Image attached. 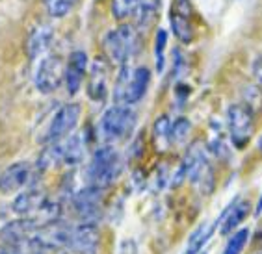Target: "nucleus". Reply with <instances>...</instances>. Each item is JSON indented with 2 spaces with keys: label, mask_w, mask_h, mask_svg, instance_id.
<instances>
[{
  "label": "nucleus",
  "mask_w": 262,
  "mask_h": 254,
  "mask_svg": "<svg viewBox=\"0 0 262 254\" xmlns=\"http://www.w3.org/2000/svg\"><path fill=\"white\" fill-rule=\"evenodd\" d=\"M106 58L116 65H126L140 50V34L134 26L121 25L110 30L102 39Z\"/></svg>",
  "instance_id": "nucleus-1"
},
{
  "label": "nucleus",
  "mask_w": 262,
  "mask_h": 254,
  "mask_svg": "<svg viewBox=\"0 0 262 254\" xmlns=\"http://www.w3.org/2000/svg\"><path fill=\"white\" fill-rule=\"evenodd\" d=\"M119 173H121V159H119L116 149H112L108 145L101 147L93 152L90 164L86 167L88 186L104 190V188L116 182Z\"/></svg>",
  "instance_id": "nucleus-2"
},
{
  "label": "nucleus",
  "mask_w": 262,
  "mask_h": 254,
  "mask_svg": "<svg viewBox=\"0 0 262 254\" xmlns=\"http://www.w3.org/2000/svg\"><path fill=\"white\" fill-rule=\"evenodd\" d=\"M151 84V71L147 67H138V69H128V63L121 65L119 76L116 82V91L114 99L117 104H138Z\"/></svg>",
  "instance_id": "nucleus-3"
},
{
  "label": "nucleus",
  "mask_w": 262,
  "mask_h": 254,
  "mask_svg": "<svg viewBox=\"0 0 262 254\" xmlns=\"http://www.w3.org/2000/svg\"><path fill=\"white\" fill-rule=\"evenodd\" d=\"M134 126H136V113L130 106L114 104L101 117L99 130H101L102 140L114 143V141H121L126 135H130Z\"/></svg>",
  "instance_id": "nucleus-4"
},
{
  "label": "nucleus",
  "mask_w": 262,
  "mask_h": 254,
  "mask_svg": "<svg viewBox=\"0 0 262 254\" xmlns=\"http://www.w3.org/2000/svg\"><path fill=\"white\" fill-rule=\"evenodd\" d=\"M80 113L82 108L76 102H69V104L61 106L51 119V125L47 128L45 135L41 137V143H56V141L67 137L78 125Z\"/></svg>",
  "instance_id": "nucleus-5"
},
{
  "label": "nucleus",
  "mask_w": 262,
  "mask_h": 254,
  "mask_svg": "<svg viewBox=\"0 0 262 254\" xmlns=\"http://www.w3.org/2000/svg\"><path fill=\"white\" fill-rule=\"evenodd\" d=\"M227 123L232 143L236 145L238 149H242L255 132V113L244 102L231 104L227 110Z\"/></svg>",
  "instance_id": "nucleus-6"
},
{
  "label": "nucleus",
  "mask_w": 262,
  "mask_h": 254,
  "mask_svg": "<svg viewBox=\"0 0 262 254\" xmlns=\"http://www.w3.org/2000/svg\"><path fill=\"white\" fill-rule=\"evenodd\" d=\"M66 76V65L58 56H47L35 71V87L39 93H54Z\"/></svg>",
  "instance_id": "nucleus-7"
},
{
  "label": "nucleus",
  "mask_w": 262,
  "mask_h": 254,
  "mask_svg": "<svg viewBox=\"0 0 262 254\" xmlns=\"http://www.w3.org/2000/svg\"><path fill=\"white\" fill-rule=\"evenodd\" d=\"M67 250L73 254H97L99 250V230L93 223H80L69 226Z\"/></svg>",
  "instance_id": "nucleus-8"
},
{
  "label": "nucleus",
  "mask_w": 262,
  "mask_h": 254,
  "mask_svg": "<svg viewBox=\"0 0 262 254\" xmlns=\"http://www.w3.org/2000/svg\"><path fill=\"white\" fill-rule=\"evenodd\" d=\"M102 190L88 186L86 190L78 191L73 197V208H75L76 215L82 223H97V219L101 217L102 210Z\"/></svg>",
  "instance_id": "nucleus-9"
},
{
  "label": "nucleus",
  "mask_w": 262,
  "mask_h": 254,
  "mask_svg": "<svg viewBox=\"0 0 262 254\" xmlns=\"http://www.w3.org/2000/svg\"><path fill=\"white\" fill-rule=\"evenodd\" d=\"M88 73V56L86 52L82 50H75L71 52L69 61L66 65V87L69 95H76L82 87V82H84V76Z\"/></svg>",
  "instance_id": "nucleus-10"
},
{
  "label": "nucleus",
  "mask_w": 262,
  "mask_h": 254,
  "mask_svg": "<svg viewBox=\"0 0 262 254\" xmlns=\"http://www.w3.org/2000/svg\"><path fill=\"white\" fill-rule=\"evenodd\" d=\"M249 208H251V204H249L247 200H242L240 197H236L227 208L223 210V214L220 215V219L216 221V226H220V232H222L223 236L232 234V232L240 226V223L247 217Z\"/></svg>",
  "instance_id": "nucleus-11"
},
{
  "label": "nucleus",
  "mask_w": 262,
  "mask_h": 254,
  "mask_svg": "<svg viewBox=\"0 0 262 254\" xmlns=\"http://www.w3.org/2000/svg\"><path fill=\"white\" fill-rule=\"evenodd\" d=\"M30 173L32 169L26 161H17V164L10 165L0 175V193L8 195L23 190L30 180Z\"/></svg>",
  "instance_id": "nucleus-12"
},
{
  "label": "nucleus",
  "mask_w": 262,
  "mask_h": 254,
  "mask_svg": "<svg viewBox=\"0 0 262 254\" xmlns=\"http://www.w3.org/2000/svg\"><path fill=\"white\" fill-rule=\"evenodd\" d=\"M37 232H39V228L34 224V221L30 217H23V219L6 223L0 230V239L4 245H15L34 238Z\"/></svg>",
  "instance_id": "nucleus-13"
},
{
  "label": "nucleus",
  "mask_w": 262,
  "mask_h": 254,
  "mask_svg": "<svg viewBox=\"0 0 262 254\" xmlns=\"http://www.w3.org/2000/svg\"><path fill=\"white\" fill-rule=\"evenodd\" d=\"M108 65L102 60L97 58L91 65L90 71V82H88V95L93 100H102L106 97L108 89Z\"/></svg>",
  "instance_id": "nucleus-14"
},
{
  "label": "nucleus",
  "mask_w": 262,
  "mask_h": 254,
  "mask_svg": "<svg viewBox=\"0 0 262 254\" xmlns=\"http://www.w3.org/2000/svg\"><path fill=\"white\" fill-rule=\"evenodd\" d=\"M47 202L45 193L41 190H28L25 193H20L13 202V212L23 217H30L34 215L41 206Z\"/></svg>",
  "instance_id": "nucleus-15"
},
{
  "label": "nucleus",
  "mask_w": 262,
  "mask_h": 254,
  "mask_svg": "<svg viewBox=\"0 0 262 254\" xmlns=\"http://www.w3.org/2000/svg\"><path fill=\"white\" fill-rule=\"evenodd\" d=\"M52 41V28L49 25H39L37 28L30 32L28 35V41H26V52H28V58L35 60L37 56H41L49 49Z\"/></svg>",
  "instance_id": "nucleus-16"
},
{
  "label": "nucleus",
  "mask_w": 262,
  "mask_h": 254,
  "mask_svg": "<svg viewBox=\"0 0 262 254\" xmlns=\"http://www.w3.org/2000/svg\"><path fill=\"white\" fill-rule=\"evenodd\" d=\"M169 22H171V30L175 34V37L181 43H192L195 30H193L192 25V15H186V13H179V11L171 10V15H169Z\"/></svg>",
  "instance_id": "nucleus-17"
},
{
  "label": "nucleus",
  "mask_w": 262,
  "mask_h": 254,
  "mask_svg": "<svg viewBox=\"0 0 262 254\" xmlns=\"http://www.w3.org/2000/svg\"><path fill=\"white\" fill-rule=\"evenodd\" d=\"M84 152H86L84 137L80 134H73L63 143V159L61 161H66V165H78L82 164Z\"/></svg>",
  "instance_id": "nucleus-18"
},
{
  "label": "nucleus",
  "mask_w": 262,
  "mask_h": 254,
  "mask_svg": "<svg viewBox=\"0 0 262 254\" xmlns=\"http://www.w3.org/2000/svg\"><path fill=\"white\" fill-rule=\"evenodd\" d=\"M216 228H217L216 223L201 224V226L190 236V239H188V247H186V252L184 254H199L201 252L203 247L208 243V239L212 238V234H214V230Z\"/></svg>",
  "instance_id": "nucleus-19"
},
{
  "label": "nucleus",
  "mask_w": 262,
  "mask_h": 254,
  "mask_svg": "<svg viewBox=\"0 0 262 254\" xmlns=\"http://www.w3.org/2000/svg\"><path fill=\"white\" fill-rule=\"evenodd\" d=\"M60 159H63V145H60L58 141L49 143V147L43 149L39 159H37V167L39 169H49V167L58 164Z\"/></svg>",
  "instance_id": "nucleus-20"
},
{
  "label": "nucleus",
  "mask_w": 262,
  "mask_h": 254,
  "mask_svg": "<svg viewBox=\"0 0 262 254\" xmlns=\"http://www.w3.org/2000/svg\"><path fill=\"white\" fill-rule=\"evenodd\" d=\"M47 13L52 19H63L69 15L71 11L75 10V6L78 4V0H43Z\"/></svg>",
  "instance_id": "nucleus-21"
},
{
  "label": "nucleus",
  "mask_w": 262,
  "mask_h": 254,
  "mask_svg": "<svg viewBox=\"0 0 262 254\" xmlns=\"http://www.w3.org/2000/svg\"><path fill=\"white\" fill-rule=\"evenodd\" d=\"M138 0H112V15L117 20H125L136 15Z\"/></svg>",
  "instance_id": "nucleus-22"
},
{
  "label": "nucleus",
  "mask_w": 262,
  "mask_h": 254,
  "mask_svg": "<svg viewBox=\"0 0 262 254\" xmlns=\"http://www.w3.org/2000/svg\"><path fill=\"white\" fill-rule=\"evenodd\" d=\"M249 236L251 234H249L247 228H240V230H236V232H232V236L229 238L227 245H225V249H223L222 254H242Z\"/></svg>",
  "instance_id": "nucleus-23"
},
{
  "label": "nucleus",
  "mask_w": 262,
  "mask_h": 254,
  "mask_svg": "<svg viewBox=\"0 0 262 254\" xmlns=\"http://www.w3.org/2000/svg\"><path fill=\"white\" fill-rule=\"evenodd\" d=\"M242 97H244V104H246L253 113H257V111L262 110V89L257 84L244 87Z\"/></svg>",
  "instance_id": "nucleus-24"
},
{
  "label": "nucleus",
  "mask_w": 262,
  "mask_h": 254,
  "mask_svg": "<svg viewBox=\"0 0 262 254\" xmlns=\"http://www.w3.org/2000/svg\"><path fill=\"white\" fill-rule=\"evenodd\" d=\"M166 47H167V32L158 28L155 37V58H157V71L162 73L166 65Z\"/></svg>",
  "instance_id": "nucleus-25"
},
{
  "label": "nucleus",
  "mask_w": 262,
  "mask_h": 254,
  "mask_svg": "<svg viewBox=\"0 0 262 254\" xmlns=\"http://www.w3.org/2000/svg\"><path fill=\"white\" fill-rule=\"evenodd\" d=\"M190 128H192V123H190L186 117H179L175 123H171V128H169V141H173V143H182V141L188 137V134H190Z\"/></svg>",
  "instance_id": "nucleus-26"
},
{
  "label": "nucleus",
  "mask_w": 262,
  "mask_h": 254,
  "mask_svg": "<svg viewBox=\"0 0 262 254\" xmlns=\"http://www.w3.org/2000/svg\"><path fill=\"white\" fill-rule=\"evenodd\" d=\"M34 254H67L66 247L34 236Z\"/></svg>",
  "instance_id": "nucleus-27"
},
{
  "label": "nucleus",
  "mask_w": 262,
  "mask_h": 254,
  "mask_svg": "<svg viewBox=\"0 0 262 254\" xmlns=\"http://www.w3.org/2000/svg\"><path fill=\"white\" fill-rule=\"evenodd\" d=\"M169 128H171V123L167 119L166 115H162L155 121V126H152V134H155V140L160 143L162 140L169 143Z\"/></svg>",
  "instance_id": "nucleus-28"
},
{
  "label": "nucleus",
  "mask_w": 262,
  "mask_h": 254,
  "mask_svg": "<svg viewBox=\"0 0 262 254\" xmlns=\"http://www.w3.org/2000/svg\"><path fill=\"white\" fill-rule=\"evenodd\" d=\"M251 73H253V78H255V84L262 89V56H257V58L253 60Z\"/></svg>",
  "instance_id": "nucleus-29"
},
{
  "label": "nucleus",
  "mask_w": 262,
  "mask_h": 254,
  "mask_svg": "<svg viewBox=\"0 0 262 254\" xmlns=\"http://www.w3.org/2000/svg\"><path fill=\"white\" fill-rule=\"evenodd\" d=\"M160 0H138V6H145V8H155L157 10Z\"/></svg>",
  "instance_id": "nucleus-30"
},
{
  "label": "nucleus",
  "mask_w": 262,
  "mask_h": 254,
  "mask_svg": "<svg viewBox=\"0 0 262 254\" xmlns=\"http://www.w3.org/2000/svg\"><path fill=\"white\" fill-rule=\"evenodd\" d=\"M255 243H257V245H262V226L257 230V232H255Z\"/></svg>",
  "instance_id": "nucleus-31"
},
{
  "label": "nucleus",
  "mask_w": 262,
  "mask_h": 254,
  "mask_svg": "<svg viewBox=\"0 0 262 254\" xmlns=\"http://www.w3.org/2000/svg\"><path fill=\"white\" fill-rule=\"evenodd\" d=\"M262 214V195H260V199H258V202H257V206H255V215H260Z\"/></svg>",
  "instance_id": "nucleus-32"
},
{
  "label": "nucleus",
  "mask_w": 262,
  "mask_h": 254,
  "mask_svg": "<svg viewBox=\"0 0 262 254\" xmlns=\"http://www.w3.org/2000/svg\"><path fill=\"white\" fill-rule=\"evenodd\" d=\"M0 254H10V249H8V247H6L4 243L0 245Z\"/></svg>",
  "instance_id": "nucleus-33"
},
{
  "label": "nucleus",
  "mask_w": 262,
  "mask_h": 254,
  "mask_svg": "<svg viewBox=\"0 0 262 254\" xmlns=\"http://www.w3.org/2000/svg\"><path fill=\"white\" fill-rule=\"evenodd\" d=\"M257 147H258V150H260V152H262V135H260V137H258V145H257Z\"/></svg>",
  "instance_id": "nucleus-34"
},
{
  "label": "nucleus",
  "mask_w": 262,
  "mask_h": 254,
  "mask_svg": "<svg viewBox=\"0 0 262 254\" xmlns=\"http://www.w3.org/2000/svg\"><path fill=\"white\" fill-rule=\"evenodd\" d=\"M257 254H262V250H260V252H257Z\"/></svg>",
  "instance_id": "nucleus-35"
}]
</instances>
